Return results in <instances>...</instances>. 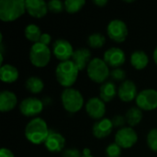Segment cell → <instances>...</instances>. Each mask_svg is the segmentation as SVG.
<instances>
[{
    "mask_svg": "<svg viewBox=\"0 0 157 157\" xmlns=\"http://www.w3.org/2000/svg\"><path fill=\"white\" fill-rule=\"evenodd\" d=\"M88 77L95 83L104 84L110 76L109 66L106 62L98 57L93 58L86 68Z\"/></svg>",
    "mask_w": 157,
    "mask_h": 157,
    "instance_id": "obj_4",
    "label": "cell"
},
{
    "mask_svg": "<svg viewBox=\"0 0 157 157\" xmlns=\"http://www.w3.org/2000/svg\"><path fill=\"white\" fill-rule=\"evenodd\" d=\"M41 35L42 33L40 31V29L36 24H29L25 28V36L29 41H32L34 43L39 42Z\"/></svg>",
    "mask_w": 157,
    "mask_h": 157,
    "instance_id": "obj_25",
    "label": "cell"
},
{
    "mask_svg": "<svg viewBox=\"0 0 157 157\" xmlns=\"http://www.w3.org/2000/svg\"><path fill=\"white\" fill-rule=\"evenodd\" d=\"M81 152L76 148H68L63 152L62 157H82Z\"/></svg>",
    "mask_w": 157,
    "mask_h": 157,
    "instance_id": "obj_33",
    "label": "cell"
},
{
    "mask_svg": "<svg viewBox=\"0 0 157 157\" xmlns=\"http://www.w3.org/2000/svg\"><path fill=\"white\" fill-rule=\"evenodd\" d=\"M131 63L137 70L144 69L149 63V57L144 51H135L131 55Z\"/></svg>",
    "mask_w": 157,
    "mask_h": 157,
    "instance_id": "obj_22",
    "label": "cell"
},
{
    "mask_svg": "<svg viewBox=\"0 0 157 157\" xmlns=\"http://www.w3.org/2000/svg\"><path fill=\"white\" fill-rule=\"evenodd\" d=\"M143 117V110L138 107H132L129 109V110L125 114L126 121L132 128L137 126L142 121Z\"/></svg>",
    "mask_w": 157,
    "mask_h": 157,
    "instance_id": "obj_23",
    "label": "cell"
},
{
    "mask_svg": "<svg viewBox=\"0 0 157 157\" xmlns=\"http://www.w3.org/2000/svg\"><path fill=\"white\" fill-rule=\"evenodd\" d=\"M79 69L72 60L60 62L55 69V76L58 83L65 88L72 87L78 77Z\"/></svg>",
    "mask_w": 157,
    "mask_h": 157,
    "instance_id": "obj_2",
    "label": "cell"
},
{
    "mask_svg": "<svg viewBox=\"0 0 157 157\" xmlns=\"http://www.w3.org/2000/svg\"><path fill=\"white\" fill-rule=\"evenodd\" d=\"M138 141V134L132 127L120 129L115 134V143L123 149L132 148Z\"/></svg>",
    "mask_w": 157,
    "mask_h": 157,
    "instance_id": "obj_9",
    "label": "cell"
},
{
    "mask_svg": "<svg viewBox=\"0 0 157 157\" xmlns=\"http://www.w3.org/2000/svg\"><path fill=\"white\" fill-rule=\"evenodd\" d=\"M26 88L32 94H39L44 88V83L41 78L38 76H30L26 80Z\"/></svg>",
    "mask_w": 157,
    "mask_h": 157,
    "instance_id": "obj_24",
    "label": "cell"
},
{
    "mask_svg": "<svg viewBox=\"0 0 157 157\" xmlns=\"http://www.w3.org/2000/svg\"><path fill=\"white\" fill-rule=\"evenodd\" d=\"M86 5L85 0H66L64 1V9L68 13H76Z\"/></svg>",
    "mask_w": 157,
    "mask_h": 157,
    "instance_id": "obj_27",
    "label": "cell"
},
{
    "mask_svg": "<svg viewBox=\"0 0 157 157\" xmlns=\"http://www.w3.org/2000/svg\"><path fill=\"white\" fill-rule=\"evenodd\" d=\"M26 12V4L23 0H1L0 19L11 22L20 17Z\"/></svg>",
    "mask_w": 157,
    "mask_h": 157,
    "instance_id": "obj_3",
    "label": "cell"
},
{
    "mask_svg": "<svg viewBox=\"0 0 157 157\" xmlns=\"http://www.w3.org/2000/svg\"><path fill=\"white\" fill-rule=\"evenodd\" d=\"M82 157H94V156H93V155H83Z\"/></svg>",
    "mask_w": 157,
    "mask_h": 157,
    "instance_id": "obj_40",
    "label": "cell"
},
{
    "mask_svg": "<svg viewBox=\"0 0 157 157\" xmlns=\"http://www.w3.org/2000/svg\"><path fill=\"white\" fill-rule=\"evenodd\" d=\"M44 146L51 153H59L64 149L65 138L61 133L51 131L44 143Z\"/></svg>",
    "mask_w": 157,
    "mask_h": 157,
    "instance_id": "obj_16",
    "label": "cell"
},
{
    "mask_svg": "<svg viewBox=\"0 0 157 157\" xmlns=\"http://www.w3.org/2000/svg\"><path fill=\"white\" fill-rule=\"evenodd\" d=\"M86 111L90 118L99 121L106 113L105 102L100 98H91L86 103Z\"/></svg>",
    "mask_w": 157,
    "mask_h": 157,
    "instance_id": "obj_13",
    "label": "cell"
},
{
    "mask_svg": "<svg viewBox=\"0 0 157 157\" xmlns=\"http://www.w3.org/2000/svg\"><path fill=\"white\" fill-rule=\"evenodd\" d=\"M110 76L115 81H125L126 72L121 68H115L110 72Z\"/></svg>",
    "mask_w": 157,
    "mask_h": 157,
    "instance_id": "obj_31",
    "label": "cell"
},
{
    "mask_svg": "<svg viewBox=\"0 0 157 157\" xmlns=\"http://www.w3.org/2000/svg\"><path fill=\"white\" fill-rule=\"evenodd\" d=\"M121 147L118 145L116 143L110 144L106 148V155L107 157H121Z\"/></svg>",
    "mask_w": 157,
    "mask_h": 157,
    "instance_id": "obj_29",
    "label": "cell"
},
{
    "mask_svg": "<svg viewBox=\"0 0 157 157\" xmlns=\"http://www.w3.org/2000/svg\"><path fill=\"white\" fill-rule=\"evenodd\" d=\"M124 2H127V3H132L133 1H132V0H124Z\"/></svg>",
    "mask_w": 157,
    "mask_h": 157,
    "instance_id": "obj_39",
    "label": "cell"
},
{
    "mask_svg": "<svg viewBox=\"0 0 157 157\" xmlns=\"http://www.w3.org/2000/svg\"><path fill=\"white\" fill-rule=\"evenodd\" d=\"M18 71L12 64H3L0 68V78L1 81L6 84L14 83L18 78Z\"/></svg>",
    "mask_w": 157,
    "mask_h": 157,
    "instance_id": "obj_20",
    "label": "cell"
},
{
    "mask_svg": "<svg viewBox=\"0 0 157 157\" xmlns=\"http://www.w3.org/2000/svg\"><path fill=\"white\" fill-rule=\"evenodd\" d=\"M0 157H15V155L9 149L2 148L0 151Z\"/></svg>",
    "mask_w": 157,
    "mask_h": 157,
    "instance_id": "obj_35",
    "label": "cell"
},
{
    "mask_svg": "<svg viewBox=\"0 0 157 157\" xmlns=\"http://www.w3.org/2000/svg\"><path fill=\"white\" fill-rule=\"evenodd\" d=\"M111 121L113 123L114 128H119V129L124 128L125 124L127 123L125 116H122V115H115L113 119L111 120Z\"/></svg>",
    "mask_w": 157,
    "mask_h": 157,
    "instance_id": "obj_32",
    "label": "cell"
},
{
    "mask_svg": "<svg viewBox=\"0 0 157 157\" xmlns=\"http://www.w3.org/2000/svg\"><path fill=\"white\" fill-rule=\"evenodd\" d=\"M135 100L137 107L142 110H154L157 109V90L153 88L142 90Z\"/></svg>",
    "mask_w": 157,
    "mask_h": 157,
    "instance_id": "obj_7",
    "label": "cell"
},
{
    "mask_svg": "<svg viewBox=\"0 0 157 157\" xmlns=\"http://www.w3.org/2000/svg\"><path fill=\"white\" fill-rule=\"evenodd\" d=\"M118 94L116 85L112 81H107L101 85L99 89V98L104 102L111 101Z\"/></svg>",
    "mask_w": 157,
    "mask_h": 157,
    "instance_id": "obj_21",
    "label": "cell"
},
{
    "mask_svg": "<svg viewBox=\"0 0 157 157\" xmlns=\"http://www.w3.org/2000/svg\"><path fill=\"white\" fill-rule=\"evenodd\" d=\"M26 11L33 17L40 18L47 15L48 3L43 0H26Z\"/></svg>",
    "mask_w": 157,
    "mask_h": 157,
    "instance_id": "obj_15",
    "label": "cell"
},
{
    "mask_svg": "<svg viewBox=\"0 0 157 157\" xmlns=\"http://www.w3.org/2000/svg\"><path fill=\"white\" fill-rule=\"evenodd\" d=\"M17 104V98L12 91L4 90L0 93V110L1 112H9L15 109Z\"/></svg>",
    "mask_w": 157,
    "mask_h": 157,
    "instance_id": "obj_19",
    "label": "cell"
},
{
    "mask_svg": "<svg viewBox=\"0 0 157 157\" xmlns=\"http://www.w3.org/2000/svg\"><path fill=\"white\" fill-rule=\"evenodd\" d=\"M93 4L99 7H103L108 4V0H93Z\"/></svg>",
    "mask_w": 157,
    "mask_h": 157,
    "instance_id": "obj_36",
    "label": "cell"
},
{
    "mask_svg": "<svg viewBox=\"0 0 157 157\" xmlns=\"http://www.w3.org/2000/svg\"><path fill=\"white\" fill-rule=\"evenodd\" d=\"M87 42H88V45L92 48H95V49L101 48L104 46L106 42V37L99 32H95L88 36Z\"/></svg>",
    "mask_w": 157,
    "mask_h": 157,
    "instance_id": "obj_26",
    "label": "cell"
},
{
    "mask_svg": "<svg viewBox=\"0 0 157 157\" xmlns=\"http://www.w3.org/2000/svg\"><path fill=\"white\" fill-rule=\"evenodd\" d=\"M146 141H147L148 147L152 151L157 153V129H152L148 132Z\"/></svg>",
    "mask_w": 157,
    "mask_h": 157,
    "instance_id": "obj_28",
    "label": "cell"
},
{
    "mask_svg": "<svg viewBox=\"0 0 157 157\" xmlns=\"http://www.w3.org/2000/svg\"><path fill=\"white\" fill-rule=\"evenodd\" d=\"M103 60L113 69L121 68V66L126 62V55L122 49L119 47H111L105 52Z\"/></svg>",
    "mask_w": 157,
    "mask_h": 157,
    "instance_id": "obj_12",
    "label": "cell"
},
{
    "mask_svg": "<svg viewBox=\"0 0 157 157\" xmlns=\"http://www.w3.org/2000/svg\"><path fill=\"white\" fill-rule=\"evenodd\" d=\"M114 126L112 121L109 119L107 118H103L99 121H97L92 128V132L93 135L98 138V139H103L108 137L112 130H113Z\"/></svg>",
    "mask_w": 157,
    "mask_h": 157,
    "instance_id": "obj_17",
    "label": "cell"
},
{
    "mask_svg": "<svg viewBox=\"0 0 157 157\" xmlns=\"http://www.w3.org/2000/svg\"><path fill=\"white\" fill-rule=\"evenodd\" d=\"M109 37L116 42H123L128 36V27L121 19H112L107 27Z\"/></svg>",
    "mask_w": 157,
    "mask_h": 157,
    "instance_id": "obj_8",
    "label": "cell"
},
{
    "mask_svg": "<svg viewBox=\"0 0 157 157\" xmlns=\"http://www.w3.org/2000/svg\"><path fill=\"white\" fill-rule=\"evenodd\" d=\"M153 58H154V61H155V63H156V65H157V47L155 49V51H154Z\"/></svg>",
    "mask_w": 157,
    "mask_h": 157,
    "instance_id": "obj_38",
    "label": "cell"
},
{
    "mask_svg": "<svg viewBox=\"0 0 157 157\" xmlns=\"http://www.w3.org/2000/svg\"><path fill=\"white\" fill-rule=\"evenodd\" d=\"M82 155H91V151L88 148H84L82 152Z\"/></svg>",
    "mask_w": 157,
    "mask_h": 157,
    "instance_id": "obj_37",
    "label": "cell"
},
{
    "mask_svg": "<svg viewBox=\"0 0 157 157\" xmlns=\"http://www.w3.org/2000/svg\"><path fill=\"white\" fill-rule=\"evenodd\" d=\"M72 44L63 39L56 40L52 44V53L60 62H65L72 59L74 54Z\"/></svg>",
    "mask_w": 157,
    "mask_h": 157,
    "instance_id": "obj_10",
    "label": "cell"
},
{
    "mask_svg": "<svg viewBox=\"0 0 157 157\" xmlns=\"http://www.w3.org/2000/svg\"><path fill=\"white\" fill-rule=\"evenodd\" d=\"M44 107V103L37 98H27L19 104L20 112L26 117H35L39 115Z\"/></svg>",
    "mask_w": 157,
    "mask_h": 157,
    "instance_id": "obj_11",
    "label": "cell"
},
{
    "mask_svg": "<svg viewBox=\"0 0 157 157\" xmlns=\"http://www.w3.org/2000/svg\"><path fill=\"white\" fill-rule=\"evenodd\" d=\"M51 41H52V36L49 33H42V35H41L39 42H40V43H42L44 45L49 46V44L51 43Z\"/></svg>",
    "mask_w": 157,
    "mask_h": 157,
    "instance_id": "obj_34",
    "label": "cell"
},
{
    "mask_svg": "<svg viewBox=\"0 0 157 157\" xmlns=\"http://www.w3.org/2000/svg\"><path fill=\"white\" fill-rule=\"evenodd\" d=\"M49 11L53 13H60L64 9V2L60 0H51L48 2Z\"/></svg>",
    "mask_w": 157,
    "mask_h": 157,
    "instance_id": "obj_30",
    "label": "cell"
},
{
    "mask_svg": "<svg viewBox=\"0 0 157 157\" xmlns=\"http://www.w3.org/2000/svg\"><path fill=\"white\" fill-rule=\"evenodd\" d=\"M50 132L51 131L43 119L33 118L26 125L25 136L29 143L39 145L45 143Z\"/></svg>",
    "mask_w": 157,
    "mask_h": 157,
    "instance_id": "obj_1",
    "label": "cell"
},
{
    "mask_svg": "<svg viewBox=\"0 0 157 157\" xmlns=\"http://www.w3.org/2000/svg\"><path fill=\"white\" fill-rule=\"evenodd\" d=\"M61 100L64 109L70 113L78 112L85 103L82 93L73 87L63 89L61 95Z\"/></svg>",
    "mask_w": 157,
    "mask_h": 157,
    "instance_id": "obj_5",
    "label": "cell"
},
{
    "mask_svg": "<svg viewBox=\"0 0 157 157\" xmlns=\"http://www.w3.org/2000/svg\"><path fill=\"white\" fill-rule=\"evenodd\" d=\"M138 94L137 86L132 80L123 81L118 89V96L123 102H131L136 99Z\"/></svg>",
    "mask_w": 157,
    "mask_h": 157,
    "instance_id": "obj_14",
    "label": "cell"
},
{
    "mask_svg": "<svg viewBox=\"0 0 157 157\" xmlns=\"http://www.w3.org/2000/svg\"><path fill=\"white\" fill-rule=\"evenodd\" d=\"M52 52L49 46L40 42L34 43L29 51V60L31 63L38 68L45 67L51 61Z\"/></svg>",
    "mask_w": 157,
    "mask_h": 157,
    "instance_id": "obj_6",
    "label": "cell"
},
{
    "mask_svg": "<svg viewBox=\"0 0 157 157\" xmlns=\"http://www.w3.org/2000/svg\"><path fill=\"white\" fill-rule=\"evenodd\" d=\"M75 64L77 66L79 71L87 68V65L91 62V52L86 48H79L74 52L73 57L71 59Z\"/></svg>",
    "mask_w": 157,
    "mask_h": 157,
    "instance_id": "obj_18",
    "label": "cell"
}]
</instances>
